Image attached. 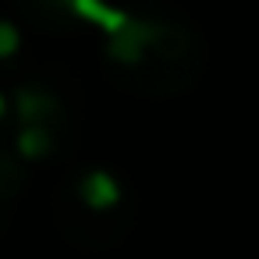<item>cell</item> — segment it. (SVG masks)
<instances>
[{
	"label": "cell",
	"mask_w": 259,
	"mask_h": 259,
	"mask_svg": "<svg viewBox=\"0 0 259 259\" xmlns=\"http://www.w3.org/2000/svg\"><path fill=\"white\" fill-rule=\"evenodd\" d=\"M110 64L139 93H181L199 75V39L178 18H117L110 32Z\"/></svg>",
	"instance_id": "obj_1"
}]
</instances>
